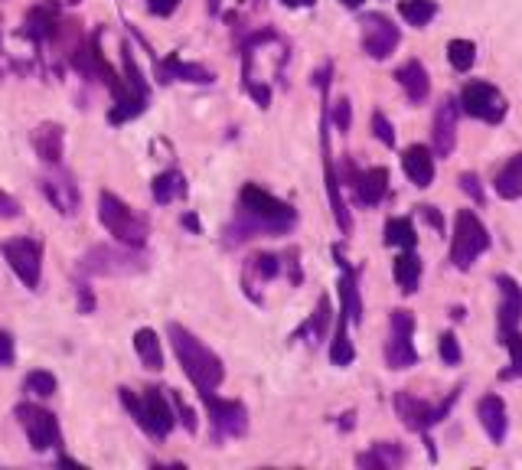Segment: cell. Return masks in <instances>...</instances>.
<instances>
[{
    "mask_svg": "<svg viewBox=\"0 0 522 470\" xmlns=\"http://www.w3.org/2000/svg\"><path fill=\"white\" fill-rule=\"evenodd\" d=\"M457 399H461V389H451L441 402H428V399H421V395L402 389V392H395L392 405H395V415H399V422L408 431H418V435H425L428 428L441 425L444 418L451 415V408H454Z\"/></svg>",
    "mask_w": 522,
    "mask_h": 470,
    "instance_id": "5",
    "label": "cell"
},
{
    "mask_svg": "<svg viewBox=\"0 0 522 470\" xmlns=\"http://www.w3.org/2000/svg\"><path fill=\"white\" fill-rule=\"evenodd\" d=\"M177 7H180V0H147V10H151L154 17H170Z\"/></svg>",
    "mask_w": 522,
    "mask_h": 470,
    "instance_id": "49",
    "label": "cell"
},
{
    "mask_svg": "<svg viewBox=\"0 0 522 470\" xmlns=\"http://www.w3.org/2000/svg\"><path fill=\"white\" fill-rule=\"evenodd\" d=\"M17 360V343H14V333L0 330V369H10Z\"/></svg>",
    "mask_w": 522,
    "mask_h": 470,
    "instance_id": "44",
    "label": "cell"
},
{
    "mask_svg": "<svg viewBox=\"0 0 522 470\" xmlns=\"http://www.w3.org/2000/svg\"><path fill=\"white\" fill-rule=\"evenodd\" d=\"M493 190L500 200H522V151H516L496 173Z\"/></svg>",
    "mask_w": 522,
    "mask_h": 470,
    "instance_id": "28",
    "label": "cell"
},
{
    "mask_svg": "<svg viewBox=\"0 0 522 470\" xmlns=\"http://www.w3.org/2000/svg\"><path fill=\"white\" fill-rule=\"evenodd\" d=\"M0 79H4V69H0Z\"/></svg>",
    "mask_w": 522,
    "mask_h": 470,
    "instance_id": "57",
    "label": "cell"
},
{
    "mask_svg": "<svg viewBox=\"0 0 522 470\" xmlns=\"http://www.w3.org/2000/svg\"><path fill=\"white\" fill-rule=\"evenodd\" d=\"M346 327H350V317H346V314L340 311L337 330H333V340H330V363H333V366H350V363L356 360L353 340H350V333H346Z\"/></svg>",
    "mask_w": 522,
    "mask_h": 470,
    "instance_id": "33",
    "label": "cell"
},
{
    "mask_svg": "<svg viewBox=\"0 0 522 470\" xmlns=\"http://www.w3.org/2000/svg\"><path fill=\"white\" fill-rule=\"evenodd\" d=\"M330 320H333V304H330L327 294H323V298L317 301V307H314V314L307 317V324H304L301 330H297V337H307L310 346L323 343V340H327V327H330Z\"/></svg>",
    "mask_w": 522,
    "mask_h": 470,
    "instance_id": "30",
    "label": "cell"
},
{
    "mask_svg": "<svg viewBox=\"0 0 522 470\" xmlns=\"http://www.w3.org/2000/svg\"><path fill=\"white\" fill-rule=\"evenodd\" d=\"M151 196L160 203L167 206L173 200H180V196H186V177L180 170H164L157 173V177L151 180Z\"/></svg>",
    "mask_w": 522,
    "mask_h": 470,
    "instance_id": "31",
    "label": "cell"
},
{
    "mask_svg": "<svg viewBox=\"0 0 522 470\" xmlns=\"http://www.w3.org/2000/svg\"><path fill=\"white\" fill-rule=\"evenodd\" d=\"M399 14H402V20L408 23V27L421 30L434 20V14H438V4H434V0H402Z\"/></svg>",
    "mask_w": 522,
    "mask_h": 470,
    "instance_id": "36",
    "label": "cell"
},
{
    "mask_svg": "<svg viewBox=\"0 0 522 470\" xmlns=\"http://www.w3.org/2000/svg\"><path fill=\"white\" fill-rule=\"evenodd\" d=\"M461 108L467 111L470 118L483 121V125H500V121L506 118V111H509V102L493 82L474 79L461 89Z\"/></svg>",
    "mask_w": 522,
    "mask_h": 470,
    "instance_id": "10",
    "label": "cell"
},
{
    "mask_svg": "<svg viewBox=\"0 0 522 470\" xmlns=\"http://www.w3.org/2000/svg\"><path fill=\"white\" fill-rule=\"evenodd\" d=\"M320 151H323V183H327V196H330V209H333V219H337L340 232L346 235L353 229V219H350V209L343 203V193H340V177H337V164H333V154H330V134H327V111H323V134H320Z\"/></svg>",
    "mask_w": 522,
    "mask_h": 470,
    "instance_id": "15",
    "label": "cell"
},
{
    "mask_svg": "<svg viewBox=\"0 0 522 470\" xmlns=\"http://www.w3.org/2000/svg\"><path fill=\"white\" fill-rule=\"evenodd\" d=\"M40 190L49 203H53L56 213L62 216H76L79 213V203H82V193L79 187L72 183L69 173H46V177L40 180Z\"/></svg>",
    "mask_w": 522,
    "mask_h": 470,
    "instance_id": "17",
    "label": "cell"
},
{
    "mask_svg": "<svg viewBox=\"0 0 522 470\" xmlns=\"http://www.w3.org/2000/svg\"><path fill=\"white\" fill-rule=\"evenodd\" d=\"M385 245H392V249H415L418 245L415 222L405 216H395L385 222Z\"/></svg>",
    "mask_w": 522,
    "mask_h": 470,
    "instance_id": "34",
    "label": "cell"
},
{
    "mask_svg": "<svg viewBox=\"0 0 522 470\" xmlns=\"http://www.w3.org/2000/svg\"><path fill=\"white\" fill-rule=\"evenodd\" d=\"M297 226V209L278 200L258 183H245L239 193V209L226 229V245H242L258 235H284Z\"/></svg>",
    "mask_w": 522,
    "mask_h": 470,
    "instance_id": "1",
    "label": "cell"
},
{
    "mask_svg": "<svg viewBox=\"0 0 522 470\" xmlns=\"http://www.w3.org/2000/svg\"><path fill=\"white\" fill-rule=\"evenodd\" d=\"M496 288H500V307H496V327L500 333L513 330L522 324V288L516 278L500 275L496 278Z\"/></svg>",
    "mask_w": 522,
    "mask_h": 470,
    "instance_id": "20",
    "label": "cell"
},
{
    "mask_svg": "<svg viewBox=\"0 0 522 470\" xmlns=\"http://www.w3.org/2000/svg\"><path fill=\"white\" fill-rule=\"evenodd\" d=\"M20 216V203L10 193L0 190V219H17Z\"/></svg>",
    "mask_w": 522,
    "mask_h": 470,
    "instance_id": "47",
    "label": "cell"
},
{
    "mask_svg": "<svg viewBox=\"0 0 522 470\" xmlns=\"http://www.w3.org/2000/svg\"><path fill=\"white\" fill-rule=\"evenodd\" d=\"M121 405L128 408L134 422L141 425L147 438L164 441L170 438L173 425H177V415H173V402H167V395L160 389H144L141 395L131 389H118Z\"/></svg>",
    "mask_w": 522,
    "mask_h": 470,
    "instance_id": "3",
    "label": "cell"
},
{
    "mask_svg": "<svg viewBox=\"0 0 522 470\" xmlns=\"http://www.w3.org/2000/svg\"><path fill=\"white\" fill-rule=\"evenodd\" d=\"M200 399H203V405H206L209 425H213V431H216L219 441L245 435V428H248V408H245L239 399H219L216 389L200 392Z\"/></svg>",
    "mask_w": 522,
    "mask_h": 470,
    "instance_id": "12",
    "label": "cell"
},
{
    "mask_svg": "<svg viewBox=\"0 0 522 470\" xmlns=\"http://www.w3.org/2000/svg\"><path fill=\"white\" fill-rule=\"evenodd\" d=\"M59 30V0H40L27 10L23 17V36H30L33 43H46L53 40Z\"/></svg>",
    "mask_w": 522,
    "mask_h": 470,
    "instance_id": "19",
    "label": "cell"
},
{
    "mask_svg": "<svg viewBox=\"0 0 522 470\" xmlns=\"http://www.w3.org/2000/svg\"><path fill=\"white\" fill-rule=\"evenodd\" d=\"M402 170H405V177L415 183L418 190H428L431 183H434V154H431V147L425 144H412V147H405V154H402Z\"/></svg>",
    "mask_w": 522,
    "mask_h": 470,
    "instance_id": "21",
    "label": "cell"
},
{
    "mask_svg": "<svg viewBox=\"0 0 522 470\" xmlns=\"http://www.w3.org/2000/svg\"><path fill=\"white\" fill-rule=\"evenodd\" d=\"M0 252H4L7 265L14 268V275L27 284L30 291L40 288V278H43V242L40 239H27V235L7 239L0 245Z\"/></svg>",
    "mask_w": 522,
    "mask_h": 470,
    "instance_id": "11",
    "label": "cell"
},
{
    "mask_svg": "<svg viewBox=\"0 0 522 470\" xmlns=\"http://www.w3.org/2000/svg\"><path fill=\"white\" fill-rule=\"evenodd\" d=\"M372 134H376L385 147H395V128H392V121L382 115V111H372Z\"/></svg>",
    "mask_w": 522,
    "mask_h": 470,
    "instance_id": "42",
    "label": "cell"
},
{
    "mask_svg": "<svg viewBox=\"0 0 522 470\" xmlns=\"http://www.w3.org/2000/svg\"><path fill=\"white\" fill-rule=\"evenodd\" d=\"M343 173H346V187H353L359 206H379L389 196V170L385 167L359 170L353 160H346Z\"/></svg>",
    "mask_w": 522,
    "mask_h": 470,
    "instance_id": "13",
    "label": "cell"
},
{
    "mask_svg": "<svg viewBox=\"0 0 522 470\" xmlns=\"http://www.w3.org/2000/svg\"><path fill=\"white\" fill-rule=\"evenodd\" d=\"M340 4H343L346 10H359V7H363V0H340Z\"/></svg>",
    "mask_w": 522,
    "mask_h": 470,
    "instance_id": "55",
    "label": "cell"
},
{
    "mask_svg": "<svg viewBox=\"0 0 522 470\" xmlns=\"http://www.w3.org/2000/svg\"><path fill=\"white\" fill-rule=\"evenodd\" d=\"M418 213H421V219L428 222V226H434V232H444V219L434 206H418Z\"/></svg>",
    "mask_w": 522,
    "mask_h": 470,
    "instance_id": "50",
    "label": "cell"
},
{
    "mask_svg": "<svg viewBox=\"0 0 522 470\" xmlns=\"http://www.w3.org/2000/svg\"><path fill=\"white\" fill-rule=\"evenodd\" d=\"M477 418H480V425L483 431L490 435L493 444H503L506 438V425H509V418H506V405L500 395H483V399L477 402Z\"/></svg>",
    "mask_w": 522,
    "mask_h": 470,
    "instance_id": "24",
    "label": "cell"
},
{
    "mask_svg": "<svg viewBox=\"0 0 522 470\" xmlns=\"http://www.w3.org/2000/svg\"><path fill=\"white\" fill-rule=\"evenodd\" d=\"M134 350H138L144 369H154V373H160V369H164V350H160L157 330L141 327L138 333H134Z\"/></svg>",
    "mask_w": 522,
    "mask_h": 470,
    "instance_id": "32",
    "label": "cell"
},
{
    "mask_svg": "<svg viewBox=\"0 0 522 470\" xmlns=\"http://www.w3.org/2000/svg\"><path fill=\"white\" fill-rule=\"evenodd\" d=\"M69 4H79V0H69Z\"/></svg>",
    "mask_w": 522,
    "mask_h": 470,
    "instance_id": "58",
    "label": "cell"
},
{
    "mask_svg": "<svg viewBox=\"0 0 522 470\" xmlns=\"http://www.w3.org/2000/svg\"><path fill=\"white\" fill-rule=\"evenodd\" d=\"M340 265V298H343V314L350 317V324H359L363 320V298H359V281H356V268H350V262L343 258L340 245L333 249Z\"/></svg>",
    "mask_w": 522,
    "mask_h": 470,
    "instance_id": "22",
    "label": "cell"
},
{
    "mask_svg": "<svg viewBox=\"0 0 522 470\" xmlns=\"http://www.w3.org/2000/svg\"><path fill=\"white\" fill-rule=\"evenodd\" d=\"M59 389V379L53 373H46V369H33L23 379V392L33 395V399H49V395H56Z\"/></svg>",
    "mask_w": 522,
    "mask_h": 470,
    "instance_id": "37",
    "label": "cell"
},
{
    "mask_svg": "<svg viewBox=\"0 0 522 470\" xmlns=\"http://www.w3.org/2000/svg\"><path fill=\"white\" fill-rule=\"evenodd\" d=\"M147 268V258L134 249V245H95V249L85 252L82 258V271L85 275H115V278H128L138 275Z\"/></svg>",
    "mask_w": 522,
    "mask_h": 470,
    "instance_id": "7",
    "label": "cell"
},
{
    "mask_svg": "<svg viewBox=\"0 0 522 470\" xmlns=\"http://www.w3.org/2000/svg\"><path fill=\"white\" fill-rule=\"evenodd\" d=\"M56 464H59V467H82V464H76V461H72V457H59Z\"/></svg>",
    "mask_w": 522,
    "mask_h": 470,
    "instance_id": "56",
    "label": "cell"
},
{
    "mask_svg": "<svg viewBox=\"0 0 522 470\" xmlns=\"http://www.w3.org/2000/svg\"><path fill=\"white\" fill-rule=\"evenodd\" d=\"M124 79H128V85L138 95H147L151 98V89H147V82H144V76H141V69H138V63H134V56H131V49H124Z\"/></svg>",
    "mask_w": 522,
    "mask_h": 470,
    "instance_id": "40",
    "label": "cell"
},
{
    "mask_svg": "<svg viewBox=\"0 0 522 470\" xmlns=\"http://www.w3.org/2000/svg\"><path fill=\"white\" fill-rule=\"evenodd\" d=\"M170 402H173V415H177V422H183L186 431H196V415H193V408L186 405L177 392H170Z\"/></svg>",
    "mask_w": 522,
    "mask_h": 470,
    "instance_id": "43",
    "label": "cell"
},
{
    "mask_svg": "<svg viewBox=\"0 0 522 470\" xmlns=\"http://www.w3.org/2000/svg\"><path fill=\"white\" fill-rule=\"evenodd\" d=\"M405 457H408V451L402 448V444H395V441H376L369 451H363V454L356 457V464L366 467V470H389V467L405 464Z\"/></svg>",
    "mask_w": 522,
    "mask_h": 470,
    "instance_id": "25",
    "label": "cell"
},
{
    "mask_svg": "<svg viewBox=\"0 0 522 470\" xmlns=\"http://www.w3.org/2000/svg\"><path fill=\"white\" fill-rule=\"evenodd\" d=\"M350 118H353V105H350V98H340V102L333 105V125H337L340 131H350Z\"/></svg>",
    "mask_w": 522,
    "mask_h": 470,
    "instance_id": "46",
    "label": "cell"
},
{
    "mask_svg": "<svg viewBox=\"0 0 522 470\" xmlns=\"http://www.w3.org/2000/svg\"><path fill=\"white\" fill-rule=\"evenodd\" d=\"M0 43H4V36H0Z\"/></svg>",
    "mask_w": 522,
    "mask_h": 470,
    "instance_id": "59",
    "label": "cell"
},
{
    "mask_svg": "<svg viewBox=\"0 0 522 470\" xmlns=\"http://www.w3.org/2000/svg\"><path fill=\"white\" fill-rule=\"evenodd\" d=\"M17 418L23 431L30 438V448L36 454H46V451H59L62 448V428H59V418L53 412H46L43 405H33V402H20L17 405Z\"/></svg>",
    "mask_w": 522,
    "mask_h": 470,
    "instance_id": "9",
    "label": "cell"
},
{
    "mask_svg": "<svg viewBox=\"0 0 522 470\" xmlns=\"http://www.w3.org/2000/svg\"><path fill=\"white\" fill-rule=\"evenodd\" d=\"M447 63L457 72H470L477 63V46L470 40H451L447 43Z\"/></svg>",
    "mask_w": 522,
    "mask_h": 470,
    "instance_id": "39",
    "label": "cell"
},
{
    "mask_svg": "<svg viewBox=\"0 0 522 470\" xmlns=\"http://www.w3.org/2000/svg\"><path fill=\"white\" fill-rule=\"evenodd\" d=\"M206 10H209V14H219V10H222V0H206Z\"/></svg>",
    "mask_w": 522,
    "mask_h": 470,
    "instance_id": "54",
    "label": "cell"
},
{
    "mask_svg": "<svg viewBox=\"0 0 522 470\" xmlns=\"http://www.w3.org/2000/svg\"><path fill=\"white\" fill-rule=\"evenodd\" d=\"M33 151L40 154L43 164H53L59 167L62 164V151H66V131L56 121H46L33 131Z\"/></svg>",
    "mask_w": 522,
    "mask_h": 470,
    "instance_id": "23",
    "label": "cell"
},
{
    "mask_svg": "<svg viewBox=\"0 0 522 470\" xmlns=\"http://www.w3.org/2000/svg\"><path fill=\"white\" fill-rule=\"evenodd\" d=\"M359 27H363V49L369 59H389L402 43V30L385 14H366Z\"/></svg>",
    "mask_w": 522,
    "mask_h": 470,
    "instance_id": "14",
    "label": "cell"
},
{
    "mask_svg": "<svg viewBox=\"0 0 522 470\" xmlns=\"http://www.w3.org/2000/svg\"><path fill=\"white\" fill-rule=\"evenodd\" d=\"M392 275L395 284H399L402 294H415L421 284V258L415 255V249H399V258L392 262Z\"/></svg>",
    "mask_w": 522,
    "mask_h": 470,
    "instance_id": "29",
    "label": "cell"
},
{
    "mask_svg": "<svg viewBox=\"0 0 522 470\" xmlns=\"http://www.w3.org/2000/svg\"><path fill=\"white\" fill-rule=\"evenodd\" d=\"M284 7H314L317 0H281Z\"/></svg>",
    "mask_w": 522,
    "mask_h": 470,
    "instance_id": "52",
    "label": "cell"
},
{
    "mask_svg": "<svg viewBox=\"0 0 522 470\" xmlns=\"http://www.w3.org/2000/svg\"><path fill=\"white\" fill-rule=\"evenodd\" d=\"M500 343L506 346V353H509V366L500 369V379H503V382L519 379V376H522V333H519V327L500 333Z\"/></svg>",
    "mask_w": 522,
    "mask_h": 470,
    "instance_id": "35",
    "label": "cell"
},
{
    "mask_svg": "<svg viewBox=\"0 0 522 470\" xmlns=\"http://www.w3.org/2000/svg\"><path fill=\"white\" fill-rule=\"evenodd\" d=\"M144 108H147V98H141V95L121 98V102L111 105L108 121H111V125H128V121H134V118L144 115Z\"/></svg>",
    "mask_w": 522,
    "mask_h": 470,
    "instance_id": "38",
    "label": "cell"
},
{
    "mask_svg": "<svg viewBox=\"0 0 522 470\" xmlns=\"http://www.w3.org/2000/svg\"><path fill=\"white\" fill-rule=\"evenodd\" d=\"M438 350H441V360L447 363V366H457L461 363V343H457V337L454 333H441V340H438Z\"/></svg>",
    "mask_w": 522,
    "mask_h": 470,
    "instance_id": "41",
    "label": "cell"
},
{
    "mask_svg": "<svg viewBox=\"0 0 522 470\" xmlns=\"http://www.w3.org/2000/svg\"><path fill=\"white\" fill-rule=\"evenodd\" d=\"M167 333H170L173 353H177L183 373L196 386V392L219 389L222 379H226V366H222L219 356L209 350V346L200 337H196V333H190V330L180 327V324H170Z\"/></svg>",
    "mask_w": 522,
    "mask_h": 470,
    "instance_id": "2",
    "label": "cell"
},
{
    "mask_svg": "<svg viewBox=\"0 0 522 470\" xmlns=\"http://www.w3.org/2000/svg\"><path fill=\"white\" fill-rule=\"evenodd\" d=\"M76 298H79V314H92L95 311V294L89 284H79V291H76Z\"/></svg>",
    "mask_w": 522,
    "mask_h": 470,
    "instance_id": "48",
    "label": "cell"
},
{
    "mask_svg": "<svg viewBox=\"0 0 522 470\" xmlns=\"http://www.w3.org/2000/svg\"><path fill=\"white\" fill-rule=\"evenodd\" d=\"M461 190H464V193L470 196V200L477 203V206L487 203V193H483L480 180H477V173H461Z\"/></svg>",
    "mask_w": 522,
    "mask_h": 470,
    "instance_id": "45",
    "label": "cell"
},
{
    "mask_svg": "<svg viewBox=\"0 0 522 470\" xmlns=\"http://www.w3.org/2000/svg\"><path fill=\"white\" fill-rule=\"evenodd\" d=\"M395 79H399V85L405 89L408 102H412V105H421L428 98V92H431V79H428V72H425V66L418 63V59H408L405 66H399Z\"/></svg>",
    "mask_w": 522,
    "mask_h": 470,
    "instance_id": "26",
    "label": "cell"
},
{
    "mask_svg": "<svg viewBox=\"0 0 522 470\" xmlns=\"http://www.w3.org/2000/svg\"><path fill=\"white\" fill-rule=\"evenodd\" d=\"M98 219H102V226L115 235L121 245H134V249H144L147 235H151L147 219L141 213H134V209L124 200H118L111 190L98 193Z\"/></svg>",
    "mask_w": 522,
    "mask_h": 470,
    "instance_id": "4",
    "label": "cell"
},
{
    "mask_svg": "<svg viewBox=\"0 0 522 470\" xmlns=\"http://www.w3.org/2000/svg\"><path fill=\"white\" fill-rule=\"evenodd\" d=\"M157 82L167 85V82H190V85H213L216 82V72L206 69L200 63H183L180 53H170L157 63Z\"/></svg>",
    "mask_w": 522,
    "mask_h": 470,
    "instance_id": "18",
    "label": "cell"
},
{
    "mask_svg": "<svg viewBox=\"0 0 522 470\" xmlns=\"http://www.w3.org/2000/svg\"><path fill=\"white\" fill-rule=\"evenodd\" d=\"M353 425H356V412H346V415H343V422H340V428H343V431H350Z\"/></svg>",
    "mask_w": 522,
    "mask_h": 470,
    "instance_id": "53",
    "label": "cell"
},
{
    "mask_svg": "<svg viewBox=\"0 0 522 470\" xmlns=\"http://www.w3.org/2000/svg\"><path fill=\"white\" fill-rule=\"evenodd\" d=\"M415 363V314L405 311V307H395L389 317V340H385V366L402 373V369H412Z\"/></svg>",
    "mask_w": 522,
    "mask_h": 470,
    "instance_id": "8",
    "label": "cell"
},
{
    "mask_svg": "<svg viewBox=\"0 0 522 470\" xmlns=\"http://www.w3.org/2000/svg\"><path fill=\"white\" fill-rule=\"evenodd\" d=\"M281 268H284V258H281V255H271V252L252 255V258L245 262V275H242L245 294H252L255 281H275V278L281 275Z\"/></svg>",
    "mask_w": 522,
    "mask_h": 470,
    "instance_id": "27",
    "label": "cell"
},
{
    "mask_svg": "<svg viewBox=\"0 0 522 470\" xmlns=\"http://www.w3.org/2000/svg\"><path fill=\"white\" fill-rule=\"evenodd\" d=\"M490 249V232L477 219L474 209H457L454 239H451V265L457 271H470L474 262Z\"/></svg>",
    "mask_w": 522,
    "mask_h": 470,
    "instance_id": "6",
    "label": "cell"
},
{
    "mask_svg": "<svg viewBox=\"0 0 522 470\" xmlns=\"http://www.w3.org/2000/svg\"><path fill=\"white\" fill-rule=\"evenodd\" d=\"M457 144V102L451 95L441 98V105L434 108V121H431V147L434 157H451Z\"/></svg>",
    "mask_w": 522,
    "mask_h": 470,
    "instance_id": "16",
    "label": "cell"
},
{
    "mask_svg": "<svg viewBox=\"0 0 522 470\" xmlns=\"http://www.w3.org/2000/svg\"><path fill=\"white\" fill-rule=\"evenodd\" d=\"M183 226L190 229V232H200V222H196V216H193V213H186V216H183Z\"/></svg>",
    "mask_w": 522,
    "mask_h": 470,
    "instance_id": "51",
    "label": "cell"
}]
</instances>
